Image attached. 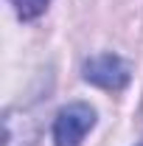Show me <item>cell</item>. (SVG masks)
<instances>
[{"label":"cell","mask_w":143,"mask_h":146,"mask_svg":"<svg viewBox=\"0 0 143 146\" xmlns=\"http://www.w3.org/2000/svg\"><path fill=\"white\" fill-rule=\"evenodd\" d=\"M20 20H34L48 9V0H9Z\"/></svg>","instance_id":"obj_3"},{"label":"cell","mask_w":143,"mask_h":146,"mask_svg":"<svg viewBox=\"0 0 143 146\" xmlns=\"http://www.w3.org/2000/svg\"><path fill=\"white\" fill-rule=\"evenodd\" d=\"M81 76H84V82L95 84V87L124 90L129 84V65L115 54H101V56H93V59L84 62Z\"/></svg>","instance_id":"obj_2"},{"label":"cell","mask_w":143,"mask_h":146,"mask_svg":"<svg viewBox=\"0 0 143 146\" xmlns=\"http://www.w3.org/2000/svg\"><path fill=\"white\" fill-rule=\"evenodd\" d=\"M93 127H95V110L90 104L73 101L59 110L54 121V146H81Z\"/></svg>","instance_id":"obj_1"}]
</instances>
